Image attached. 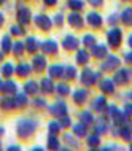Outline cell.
Here are the masks:
<instances>
[{
    "mask_svg": "<svg viewBox=\"0 0 132 151\" xmlns=\"http://www.w3.org/2000/svg\"><path fill=\"white\" fill-rule=\"evenodd\" d=\"M110 40H111V45H118V40H119V30H115L110 34Z\"/></svg>",
    "mask_w": 132,
    "mask_h": 151,
    "instance_id": "obj_1",
    "label": "cell"
}]
</instances>
